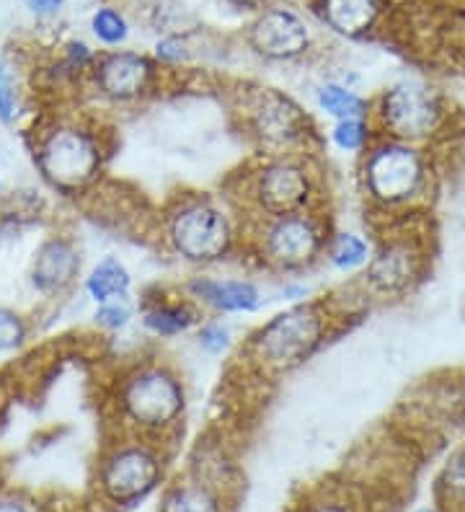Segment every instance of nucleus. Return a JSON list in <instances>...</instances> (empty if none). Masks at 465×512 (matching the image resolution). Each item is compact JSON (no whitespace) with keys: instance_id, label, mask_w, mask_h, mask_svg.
I'll use <instances>...</instances> for the list:
<instances>
[{"instance_id":"1","label":"nucleus","mask_w":465,"mask_h":512,"mask_svg":"<svg viewBox=\"0 0 465 512\" xmlns=\"http://www.w3.org/2000/svg\"><path fill=\"white\" fill-rule=\"evenodd\" d=\"M246 215L230 197L179 194L161 215V241L176 262L210 269L246 249Z\"/></svg>"},{"instance_id":"2","label":"nucleus","mask_w":465,"mask_h":512,"mask_svg":"<svg viewBox=\"0 0 465 512\" xmlns=\"http://www.w3.org/2000/svg\"><path fill=\"white\" fill-rule=\"evenodd\" d=\"M228 197L241 207L246 220L323 210V169L313 153L256 156V161L236 179V192Z\"/></svg>"},{"instance_id":"3","label":"nucleus","mask_w":465,"mask_h":512,"mask_svg":"<svg viewBox=\"0 0 465 512\" xmlns=\"http://www.w3.org/2000/svg\"><path fill=\"white\" fill-rule=\"evenodd\" d=\"M334 321L331 300L308 298L290 303L248 334L241 355L254 373L279 378L303 368L326 347Z\"/></svg>"},{"instance_id":"4","label":"nucleus","mask_w":465,"mask_h":512,"mask_svg":"<svg viewBox=\"0 0 465 512\" xmlns=\"http://www.w3.org/2000/svg\"><path fill=\"white\" fill-rule=\"evenodd\" d=\"M114 404L127 435L168 445L184 427L189 388L176 365L155 357L122 375Z\"/></svg>"},{"instance_id":"5","label":"nucleus","mask_w":465,"mask_h":512,"mask_svg":"<svg viewBox=\"0 0 465 512\" xmlns=\"http://www.w3.org/2000/svg\"><path fill=\"white\" fill-rule=\"evenodd\" d=\"M360 192L372 213L414 215L427 200L432 163L424 145L380 138L360 156Z\"/></svg>"},{"instance_id":"6","label":"nucleus","mask_w":465,"mask_h":512,"mask_svg":"<svg viewBox=\"0 0 465 512\" xmlns=\"http://www.w3.org/2000/svg\"><path fill=\"white\" fill-rule=\"evenodd\" d=\"M334 225L326 207L303 213L251 218L246 225V249L267 272L279 277H300L326 262Z\"/></svg>"},{"instance_id":"7","label":"nucleus","mask_w":465,"mask_h":512,"mask_svg":"<svg viewBox=\"0 0 465 512\" xmlns=\"http://www.w3.org/2000/svg\"><path fill=\"white\" fill-rule=\"evenodd\" d=\"M238 117L256 156L313 153L310 145L316 140V122L300 101L279 88L259 86L248 91Z\"/></svg>"},{"instance_id":"8","label":"nucleus","mask_w":465,"mask_h":512,"mask_svg":"<svg viewBox=\"0 0 465 512\" xmlns=\"http://www.w3.org/2000/svg\"><path fill=\"white\" fill-rule=\"evenodd\" d=\"M171 479V450L158 440L127 435L106 450L99 463V489L109 505L130 510Z\"/></svg>"},{"instance_id":"9","label":"nucleus","mask_w":465,"mask_h":512,"mask_svg":"<svg viewBox=\"0 0 465 512\" xmlns=\"http://www.w3.org/2000/svg\"><path fill=\"white\" fill-rule=\"evenodd\" d=\"M42 179L62 194H81L99 182L106 163L101 135L86 125H55L34 150Z\"/></svg>"},{"instance_id":"10","label":"nucleus","mask_w":465,"mask_h":512,"mask_svg":"<svg viewBox=\"0 0 465 512\" xmlns=\"http://www.w3.org/2000/svg\"><path fill=\"white\" fill-rule=\"evenodd\" d=\"M445 101L429 83L401 78L372 99L370 119L380 138L424 145L445 125Z\"/></svg>"},{"instance_id":"11","label":"nucleus","mask_w":465,"mask_h":512,"mask_svg":"<svg viewBox=\"0 0 465 512\" xmlns=\"http://www.w3.org/2000/svg\"><path fill=\"white\" fill-rule=\"evenodd\" d=\"M427 244L422 233L396 231L385 233L375 241L372 259L362 269V295L370 300H401L424 280L427 272Z\"/></svg>"},{"instance_id":"12","label":"nucleus","mask_w":465,"mask_h":512,"mask_svg":"<svg viewBox=\"0 0 465 512\" xmlns=\"http://www.w3.org/2000/svg\"><path fill=\"white\" fill-rule=\"evenodd\" d=\"M246 47L264 63H295L313 47L303 13L282 3H267L246 26Z\"/></svg>"},{"instance_id":"13","label":"nucleus","mask_w":465,"mask_h":512,"mask_svg":"<svg viewBox=\"0 0 465 512\" xmlns=\"http://www.w3.org/2000/svg\"><path fill=\"white\" fill-rule=\"evenodd\" d=\"M155 81H158V63L143 52H109L93 65L96 91L112 104H137L153 94Z\"/></svg>"},{"instance_id":"14","label":"nucleus","mask_w":465,"mask_h":512,"mask_svg":"<svg viewBox=\"0 0 465 512\" xmlns=\"http://www.w3.org/2000/svg\"><path fill=\"white\" fill-rule=\"evenodd\" d=\"M181 290L212 316H251L267 306V293L248 277H212L199 272Z\"/></svg>"},{"instance_id":"15","label":"nucleus","mask_w":465,"mask_h":512,"mask_svg":"<svg viewBox=\"0 0 465 512\" xmlns=\"http://www.w3.org/2000/svg\"><path fill=\"white\" fill-rule=\"evenodd\" d=\"M140 324L155 339H176L184 334H194L197 326L207 319V313L194 303L184 290L166 293L158 290L155 295H145L140 300Z\"/></svg>"},{"instance_id":"16","label":"nucleus","mask_w":465,"mask_h":512,"mask_svg":"<svg viewBox=\"0 0 465 512\" xmlns=\"http://www.w3.org/2000/svg\"><path fill=\"white\" fill-rule=\"evenodd\" d=\"M81 277V251L68 238H47L29 267V280L42 295H60Z\"/></svg>"},{"instance_id":"17","label":"nucleus","mask_w":465,"mask_h":512,"mask_svg":"<svg viewBox=\"0 0 465 512\" xmlns=\"http://www.w3.org/2000/svg\"><path fill=\"white\" fill-rule=\"evenodd\" d=\"M383 0H316L321 24L344 39H365L383 19Z\"/></svg>"},{"instance_id":"18","label":"nucleus","mask_w":465,"mask_h":512,"mask_svg":"<svg viewBox=\"0 0 465 512\" xmlns=\"http://www.w3.org/2000/svg\"><path fill=\"white\" fill-rule=\"evenodd\" d=\"M230 502L220 489L184 474L181 479H168L161 489L158 512H230Z\"/></svg>"},{"instance_id":"19","label":"nucleus","mask_w":465,"mask_h":512,"mask_svg":"<svg viewBox=\"0 0 465 512\" xmlns=\"http://www.w3.org/2000/svg\"><path fill=\"white\" fill-rule=\"evenodd\" d=\"M184 474L220 489L223 494H228L230 500H233V489L238 487L236 461L228 456V450L223 445H210L199 440V445L189 456V466H186Z\"/></svg>"},{"instance_id":"20","label":"nucleus","mask_w":465,"mask_h":512,"mask_svg":"<svg viewBox=\"0 0 465 512\" xmlns=\"http://www.w3.org/2000/svg\"><path fill=\"white\" fill-rule=\"evenodd\" d=\"M86 293L96 306L109 303V300L114 298H127V295H132V272L119 256H104V259H101L99 264H93V269L88 272Z\"/></svg>"},{"instance_id":"21","label":"nucleus","mask_w":465,"mask_h":512,"mask_svg":"<svg viewBox=\"0 0 465 512\" xmlns=\"http://www.w3.org/2000/svg\"><path fill=\"white\" fill-rule=\"evenodd\" d=\"M372 249H375V241L365 233L334 231L329 251H326V264L341 275H360L372 259Z\"/></svg>"},{"instance_id":"22","label":"nucleus","mask_w":465,"mask_h":512,"mask_svg":"<svg viewBox=\"0 0 465 512\" xmlns=\"http://www.w3.org/2000/svg\"><path fill=\"white\" fill-rule=\"evenodd\" d=\"M316 107L323 117L339 122L349 117H370L372 99L354 91L347 83L326 81L316 88Z\"/></svg>"},{"instance_id":"23","label":"nucleus","mask_w":465,"mask_h":512,"mask_svg":"<svg viewBox=\"0 0 465 512\" xmlns=\"http://www.w3.org/2000/svg\"><path fill=\"white\" fill-rule=\"evenodd\" d=\"M437 502L447 512H465V445H460L453 456L447 458L437 476Z\"/></svg>"},{"instance_id":"24","label":"nucleus","mask_w":465,"mask_h":512,"mask_svg":"<svg viewBox=\"0 0 465 512\" xmlns=\"http://www.w3.org/2000/svg\"><path fill=\"white\" fill-rule=\"evenodd\" d=\"M375 140H378V130H375L370 117L339 119V122H334L329 130V143L334 145L339 153H349V156L357 158H360Z\"/></svg>"},{"instance_id":"25","label":"nucleus","mask_w":465,"mask_h":512,"mask_svg":"<svg viewBox=\"0 0 465 512\" xmlns=\"http://www.w3.org/2000/svg\"><path fill=\"white\" fill-rule=\"evenodd\" d=\"M194 342H197L199 352H205L210 357H223L233 350L236 334H233V329H230L223 316H207L194 331Z\"/></svg>"},{"instance_id":"26","label":"nucleus","mask_w":465,"mask_h":512,"mask_svg":"<svg viewBox=\"0 0 465 512\" xmlns=\"http://www.w3.org/2000/svg\"><path fill=\"white\" fill-rule=\"evenodd\" d=\"M137 313H140V308H137L135 300L127 295V298H114L109 300V303H101V306L96 308V313H93V319H96V326H99V329L122 331L137 319Z\"/></svg>"},{"instance_id":"27","label":"nucleus","mask_w":465,"mask_h":512,"mask_svg":"<svg viewBox=\"0 0 465 512\" xmlns=\"http://www.w3.org/2000/svg\"><path fill=\"white\" fill-rule=\"evenodd\" d=\"M91 29L96 34V39L109 44V47H119V44H124L127 37H130V24L114 8H99V11L93 13Z\"/></svg>"},{"instance_id":"28","label":"nucleus","mask_w":465,"mask_h":512,"mask_svg":"<svg viewBox=\"0 0 465 512\" xmlns=\"http://www.w3.org/2000/svg\"><path fill=\"white\" fill-rule=\"evenodd\" d=\"M26 339V321L11 308L0 306V352L16 350Z\"/></svg>"},{"instance_id":"29","label":"nucleus","mask_w":465,"mask_h":512,"mask_svg":"<svg viewBox=\"0 0 465 512\" xmlns=\"http://www.w3.org/2000/svg\"><path fill=\"white\" fill-rule=\"evenodd\" d=\"M189 60V50H186V42L176 34H168V37L158 39L155 44V63L161 68H176V65H184Z\"/></svg>"},{"instance_id":"30","label":"nucleus","mask_w":465,"mask_h":512,"mask_svg":"<svg viewBox=\"0 0 465 512\" xmlns=\"http://www.w3.org/2000/svg\"><path fill=\"white\" fill-rule=\"evenodd\" d=\"M295 512H360V507H357L354 500H349L347 494L326 492L313 497V500L303 502Z\"/></svg>"},{"instance_id":"31","label":"nucleus","mask_w":465,"mask_h":512,"mask_svg":"<svg viewBox=\"0 0 465 512\" xmlns=\"http://www.w3.org/2000/svg\"><path fill=\"white\" fill-rule=\"evenodd\" d=\"M16 109H19V94H16V83L8 70L6 63H0V122L11 125L16 119Z\"/></svg>"},{"instance_id":"32","label":"nucleus","mask_w":465,"mask_h":512,"mask_svg":"<svg viewBox=\"0 0 465 512\" xmlns=\"http://www.w3.org/2000/svg\"><path fill=\"white\" fill-rule=\"evenodd\" d=\"M279 298L287 300V306H290V303H300V300L310 298V288L305 282H300L298 277H287L285 285L279 288Z\"/></svg>"},{"instance_id":"33","label":"nucleus","mask_w":465,"mask_h":512,"mask_svg":"<svg viewBox=\"0 0 465 512\" xmlns=\"http://www.w3.org/2000/svg\"><path fill=\"white\" fill-rule=\"evenodd\" d=\"M26 6L37 13V16H52V13H57L62 8V0H26Z\"/></svg>"},{"instance_id":"34","label":"nucleus","mask_w":465,"mask_h":512,"mask_svg":"<svg viewBox=\"0 0 465 512\" xmlns=\"http://www.w3.org/2000/svg\"><path fill=\"white\" fill-rule=\"evenodd\" d=\"M223 3H228V6L238 8V11L256 13V11H261V8L267 6L269 0H223Z\"/></svg>"},{"instance_id":"35","label":"nucleus","mask_w":465,"mask_h":512,"mask_svg":"<svg viewBox=\"0 0 465 512\" xmlns=\"http://www.w3.org/2000/svg\"><path fill=\"white\" fill-rule=\"evenodd\" d=\"M0 512H34L24 500L16 497H0Z\"/></svg>"},{"instance_id":"36","label":"nucleus","mask_w":465,"mask_h":512,"mask_svg":"<svg viewBox=\"0 0 465 512\" xmlns=\"http://www.w3.org/2000/svg\"><path fill=\"white\" fill-rule=\"evenodd\" d=\"M414 512H440V510H434V507H422V510H414Z\"/></svg>"}]
</instances>
